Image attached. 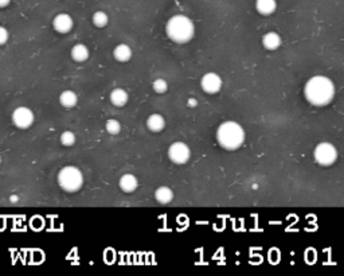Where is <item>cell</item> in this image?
Here are the masks:
<instances>
[{
    "mask_svg": "<svg viewBox=\"0 0 344 276\" xmlns=\"http://www.w3.org/2000/svg\"><path fill=\"white\" fill-rule=\"evenodd\" d=\"M304 94L312 105L325 107L334 100L335 85L324 76H315L305 84Z\"/></svg>",
    "mask_w": 344,
    "mask_h": 276,
    "instance_id": "1",
    "label": "cell"
},
{
    "mask_svg": "<svg viewBox=\"0 0 344 276\" xmlns=\"http://www.w3.org/2000/svg\"><path fill=\"white\" fill-rule=\"evenodd\" d=\"M166 33L168 38L175 43H187L194 38L195 34V26L190 18L184 15H175L168 20L166 26Z\"/></svg>",
    "mask_w": 344,
    "mask_h": 276,
    "instance_id": "2",
    "label": "cell"
},
{
    "mask_svg": "<svg viewBox=\"0 0 344 276\" xmlns=\"http://www.w3.org/2000/svg\"><path fill=\"white\" fill-rule=\"evenodd\" d=\"M216 140L222 148L234 151L245 142V132L238 123L225 121L216 131Z\"/></svg>",
    "mask_w": 344,
    "mask_h": 276,
    "instance_id": "3",
    "label": "cell"
},
{
    "mask_svg": "<svg viewBox=\"0 0 344 276\" xmlns=\"http://www.w3.org/2000/svg\"><path fill=\"white\" fill-rule=\"evenodd\" d=\"M58 183L65 192L75 193L82 188L84 177L77 167L66 166L58 173Z\"/></svg>",
    "mask_w": 344,
    "mask_h": 276,
    "instance_id": "4",
    "label": "cell"
},
{
    "mask_svg": "<svg viewBox=\"0 0 344 276\" xmlns=\"http://www.w3.org/2000/svg\"><path fill=\"white\" fill-rule=\"evenodd\" d=\"M315 160L321 166H331L338 159V151L331 143H320L313 153Z\"/></svg>",
    "mask_w": 344,
    "mask_h": 276,
    "instance_id": "5",
    "label": "cell"
},
{
    "mask_svg": "<svg viewBox=\"0 0 344 276\" xmlns=\"http://www.w3.org/2000/svg\"><path fill=\"white\" fill-rule=\"evenodd\" d=\"M12 123L20 129L30 128L34 123V114L27 107H19L12 112Z\"/></svg>",
    "mask_w": 344,
    "mask_h": 276,
    "instance_id": "6",
    "label": "cell"
},
{
    "mask_svg": "<svg viewBox=\"0 0 344 276\" xmlns=\"http://www.w3.org/2000/svg\"><path fill=\"white\" fill-rule=\"evenodd\" d=\"M168 157L176 164H184L190 159V148L182 142H176L168 148Z\"/></svg>",
    "mask_w": 344,
    "mask_h": 276,
    "instance_id": "7",
    "label": "cell"
},
{
    "mask_svg": "<svg viewBox=\"0 0 344 276\" xmlns=\"http://www.w3.org/2000/svg\"><path fill=\"white\" fill-rule=\"evenodd\" d=\"M202 89L208 94L218 93L222 88V79L221 77L215 73H207L205 74L201 79Z\"/></svg>",
    "mask_w": 344,
    "mask_h": 276,
    "instance_id": "8",
    "label": "cell"
},
{
    "mask_svg": "<svg viewBox=\"0 0 344 276\" xmlns=\"http://www.w3.org/2000/svg\"><path fill=\"white\" fill-rule=\"evenodd\" d=\"M73 19L68 14H58L53 20V27L59 34H68L73 29Z\"/></svg>",
    "mask_w": 344,
    "mask_h": 276,
    "instance_id": "9",
    "label": "cell"
},
{
    "mask_svg": "<svg viewBox=\"0 0 344 276\" xmlns=\"http://www.w3.org/2000/svg\"><path fill=\"white\" fill-rule=\"evenodd\" d=\"M118 186H120V189H121L124 193H128V194L129 193H133L138 186V178L135 177V175H132V174H125V175H123V177L120 178Z\"/></svg>",
    "mask_w": 344,
    "mask_h": 276,
    "instance_id": "10",
    "label": "cell"
},
{
    "mask_svg": "<svg viewBox=\"0 0 344 276\" xmlns=\"http://www.w3.org/2000/svg\"><path fill=\"white\" fill-rule=\"evenodd\" d=\"M113 55L114 59L118 62H128L129 59L132 58V50L128 44H118L113 50Z\"/></svg>",
    "mask_w": 344,
    "mask_h": 276,
    "instance_id": "11",
    "label": "cell"
},
{
    "mask_svg": "<svg viewBox=\"0 0 344 276\" xmlns=\"http://www.w3.org/2000/svg\"><path fill=\"white\" fill-rule=\"evenodd\" d=\"M147 127L152 132H160L166 127V120H164L162 115H151L147 120Z\"/></svg>",
    "mask_w": 344,
    "mask_h": 276,
    "instance_id": "12",
    "label": "cell"
},
{
    "mask_svg": "<svg viewBox=\"0 0 344 276\" xmlns=\"http://www.w3.org/2000/svg\"><path fill=\"white\" fill-rule=\"evenodd\" d=\"M262 44L266 50H275L281 46V37L277 33H268L262 38Z\"/></svg>",
    "mask_w": 344,
    "mask_h": 276,
    "instance_id": "13",
    "label": "cell"
},
{
    "mask_svg": "<svg viewBox=\"0 0 344 276\" xmlns=\"http://www.w3.org/2000/svg\"><path fill=\"white\" fill-rule=\"evenodd\" d=\"M59 103H61V105L65 107V108H74V107L77 105V103H78V97H77V94L74 93V92H71V90H65V92H62L61 96H59Z\"/></svg>",
    "mask_w": 344,
    "mask_h": 276,
    "instance_id": "14",
    "label": "cell"
},
{
    "mask_svg": "<svg viewBox=\"0 0 344 276\" xmlns=\"http://www.w3.org/2000/svg\"><path fill=\"white\" fill-rule=\"evenodd\" d=\"M110 103L113 104L114 107L121 108L128 103V93L124 89H114L113 92L110 93Z\"/></svg>",
    "mask_w": 344,
    "mask_h": 276,
    "instance_id": "15",
    "label": "cell"
},
{
    "mask_svg": "<svg viewBox=\"0 0 344 276\" xmlns=\"http://www.w3.org/2000/svg\"><path fill=\"white\" fill-rule=\"evenodd\" d=\"M155 198H156V201H158L159 203L167 205V203H170L172 199H173V193H172L171 189L167 188V186H160V188L155 192Z\"/></svg>",
    "mask_w": 344,
    "mask_h": 276,
    "instance_id": "16",
    "label": "cell"
},
{
    "mask_svg": "<svg viewBox=\"0 0 344 276\" xmlns=\"http://www.w3.org/2000/svg\"><path fill=\"white\" fill-rule=\"evenodd\" d=\"M275 0H257L256 8L261 15H271L275 11Z\"/></svg>",
    "mask_w": 344,
    "mask_h": 276,
    "instance_id": "17",
    "label": "cell"
},
{
    "mask_svg": "<svg viewBox=\"0 0 344 276\" xmlns=\"http://www.w3.org/2000/svg\"><path fill=\"white\" fill-rule=\"evenodd\" d=\"M71 58L75 62H84L89 58V49L85 44H75L71 49Z\"/></svg>",
    "mask_w": 344,
    "mask_h": 276,
    "instance_id": "18",
    "label": "cell"
},
{
    "mask_svg": "<svg viewBox=\"0 0 344 276\" xmlns=\"http://www.w3.org/2000/svg\"><path fill=\"white\" fill-rule=\"evenodd\" d=\"M108 22H109L108 15L105 14L103 11H97V12H94V15H93V25L96 26V27H99V29H103V27H105V26L108 25Z\"/></svg>",
    "mask_w": 344,
    "mask_h": 276,
    "instance_id": "19",
    "label": "cell"
},
{
    "mask_svg": "<svg viewBox=\"0 0 344 276\" xmlns=\"http://www.w3.org/2000/svg\"><path fill=\"white\" fill-rule=\"evenodd\" d=\"M105 128H106L108 133H110V135H117V133L121 131V125H120V123H118L117 120L109 118L108 121L105 123Z\"/></svg>",
    "mask_w": 344,
    "mask_h": 276,
    "instance_id": "20",
    "label": "cell"
},
{
    "mask_svg": "<svg viewBox=\"0 0 344 276\" xmlns=\"http://www.w3.org/2000/svg\"><path fill=\"white\" fill-rule=\"evenodd\" d=\"M61 143L66 146V147H70L75 143V135H74L71 131H65L62 135H61Z\"/></svg>",
    "mask_w": 344,
    "mask_h": 276,
    "instance_id": "21",
    "label": "cell"
},
{
    "mask_svg": "<svg viewBox=\"0 0 344 276\" xmlns=\"http://www.w3.org/2000/svg\"><path fill=\"white\" fill-rule=\"evenodd\" d=\"M152 88H153V90L156 92V93H159V94L166 93V92H167V89H168L167 81H166V79H156V81L153 82Z\"/></svg>",
    "mask_w": 344,
    "mask_h": 276,
    "instance_id": "22",
    "label": "cell"
},
{
    "mask_svg": "<svg viewBox=\"0 0 344 276\" xmlns=\"http://www.w3.org/2000/svg\"><path fill=\"white\" fill-rule=\"evenodd\" d=\"M7 40H8V31H7L5 27L0 26V46L7 43Z\"/></svg>",
    "mask_w": 344,
    "mask_h": 276,
    "instance_id": "23",
    "label": "cell"
},
{
    "mask_svg": "<svg viewBox=\"0 0 344 276\" xmlns=\"http://www.w3.org/2000/svg\"><path fill=\"white\" fill-rule=\"evenodd\" d=\"M10 3L11 0H0V8H4V7H7Z\"/></svg>",
    "mask_w": 344,
    "mask_h": 276,
    "instance_id": "24",
    "label": "cell"
},
{
    "mask_svg": "<svg viewBox=\"0 0 344 276\" xmlns=\"http://www.w3.org/2000/svg\"><path fill=\"white\" fill-rule=\"evenodd\" d=\"M197 104H198V101L195 99H190L188 100V107H197Z\"/></svg>",
    "mask_w": 344,
    "mask_h": 276,
    "instance_id": "25",
    "label": "cell"
},
{
    "mask_svg": "<svg viewBox=\"0 0 344 276\" xmlns=\"http://www.w3.org/2000/svg\"><path fill=\"white\" fill-rule=\"evenodd\" d=\"M0 162H1V159H0Z\"/></svg>",
    "mask_w": 344,
    "mask_h": 276,
    "instance_id": "26",
    "label": "cell"
}]
</instances>
